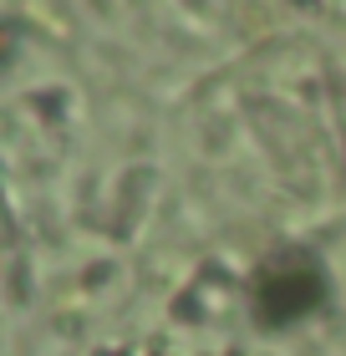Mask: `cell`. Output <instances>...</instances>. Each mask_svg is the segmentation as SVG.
<instances>
[{"instance_id":"6da1fadb","label":"cell","mask_w":346,"mask_h":356,"mask_svg":"<svg viewBox=\"0 0 346 356\" xmlns=\"http://www.w3.org/2000/svg\"><path fill=\"white\" fill-rule=\"evenodd\" d=\"M107 356H163V351H107Z\"/></svg>"}]
</instances>
